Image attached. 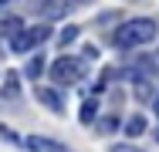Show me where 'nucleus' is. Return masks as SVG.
<instances>
[{"label":"nucleus","instance_id":"obj_1","mask_svg":"<svg viewBox=\"0 0 159 152\" xmlns=\"http://www.w3.org/2000/svg\"><path fill=\"white\" fill-rule=\"evenodd\" d=\"M156 34H159V30H156V20L139 17V20H125L122 27H115L112 44H115L119 51H129V47H142V44H149Z\"/></svg>","mask_w":159,"mask_h":152},{"label":"nucleus","instance_id":"obj_2","mask_svg":"<svg viewBox=\"0 0 159 152\" xmlns=\"http://www.w3.org/2000/svg\"><path fill=\"white\" fill-rule=\"evenodd\" d=\"M48 37H51V27H48V24H37V27H27V30H20L17 37H10V51H17V54H27L31 47L44 44Z\"/></svg>","mask_w":159,"mask_h":152},{"label":"nucleus","instance_id":"obj_3","mask_svg":"<svg viewBox=\"0 0 159 152\" xmlns=\"http://www.w3.org/2000/svg\"><path fill=\"white\" fill-rule=\"evenodd\" d=\"M81 74H85V64L78 58H58L51 64V78L58 85H75V81H81Z\"/></svg>","mask_w":159,"mask_h":152},{"label":"nucleus","instance_id":"obj_4","mask_svg":"<svg viewBox=\"0 0 159 152\" xmlns=\"http://www.w3.org/2000/svg\"><path fill=\"white\" fill-rule=\"evenodd\" d=\"M20 145H24L27 152H68V145L54 142V139H41V135H27Z\"/></svg>","mask_w":159,"mask_h":152},{"label":"nucleus","instance_id":"obj_5","mask_svg":"<svg viewBox=\"0 0 159 152\" xmlns=\"http://www.w3.org/2000/svg\"><path fill=\"white\" fill-rule=\"evenodd\" d=\"M3 101H17V95H20V78H17V71H7L3 74Z\"/></svg>","mask_w":159,"mask_h":152},{"label":"nucleus","instance_id":"obj_6","mask_svg":"<svg viewBox=\"0 0 159 152\" xmlns=\"http://www.w3.org/2000/svg\"><path fill=\"white\" fill-rule=\"evenodd\" d=\"M37 98L44 101V108H51V112H58V115L64 112V101H61V95L54 88H37Z\"/></svg>","mask_w":159,"mask_h":152},{"label":"nucleus","instance_id":"obj_7","mask_svg":"<svg viewBox=\"0 0 159 152\" xmlns=\"http://www.w3.org/2000/svg\"><path fill=\"white\" fill-rule=\"evenodd\" d=\"M41 71H44V54H34L27 61V68H24V74L27 78H41Z\"/></svg>","mask_w":159,"mask_h":152},{"label":"nucleus","instance_id":"obj_8","mask_svg":"<svg viewBox=\"0 0 159 152\" xmlns=\"http://www.w3.org/2000/svg\"><path fill=\"white\" fill-rule=\"evenodd\" d=\"M125 132L132 135V139H135V135H142V132H146V118H142V115H132V118L125 122Z\"/></svg>","mask_w":159,"mask_h":152},{"label":"nucleus","instance_id":"obj_9","mask_svg":"<svg viewBox=\"0 0 159 152\" xmlns=\"http://www.w3.org/2000/svg\"><path fill=\"white\" fill-rule=\"evenodd\" d=\"M3 34H7V37H17V34H20V17L7 14V17H3Z\"/></svg>","mask_w":159,"mask_h":152},{"label":"nucleus","instance_id":"obj_10","mask_svg":"<svg viewBox=\"0 0 159 152\" xmlns=\"http://www.w3.org/2000/svg\"><path fill=\"white\" fill-rule=\"evenodd\" d=\"M95 115H98V101L88 98V101L81 105V115H78V118H81V122H95Z\"/></svg>","mask_w":159,"mask_h":152},{"label":"nucleus","instance_id":"obj_11","mask_svg":"<svg viewBox=\"0 0 159 152\" xmlns=\"http://www.w3.org/2000/svg\"><path fill=\"white\" fill-rule=\"evenodd\" d=\"M115 125H119L115 115H105V118H98V132H105V135H108V132H115Z\"/></svg>","mask_w":159,"mask_h":152},{"label":"nucleus","instance_id":"obj_12","mask_svg":"<svg viewBox=\"0 0 159 152\" xmlns=\"http://www.w3.org/2000/svg\"><path fill=\"white\" fill-rule=\"evenodd\" d=\"M135 95H139V98H156L152 88H149V81H135Z\"/></svg>","mask_w":159,"mask_h":152},{"label":"nucleus","instance_id":"obj_13","mask_svg":"<svg viewBox=\"0 0 159 152\" xmlns=\"http://www.w3.org/2000/svg\"><path fill=\"white\" fill-rule=\"evenodd\" d=\"M78 37V27H64V34H61V44H71Z\"/></svg>","mask_w":159,"mask_h":152},{"label":"nucleus","instance_id":"obj_14","mask_svg":"<svg viewBox=\"0 0 159 152\" xmlns=\"http://www.w3.org/2000/svg\"><path fill=\"white\" fill-rule=\"evenodd\" d=\"M112 152H142V149H135V145H125V142H119V145H112Z\"/></svg>","mask_w":159,"mask_h":152},{"label":"nucleus","instance_id":"obj_15","mask_svg":"<svg viewBox=\"0 0 159 152\" xmlns=\"http://www.w3.org/2000/svg\"><path fill=\"white\" fill-rule=\"evenodd\" d=\"M152 112H156V118H159V95L152 98Z\"/></svg>","mask_w":159,"mask_h":152},{"label":"nucleus","instance_id":"obj_16","mask_svg":"<svg viewBox=\"0 0 159 152\" xmlns=\"http://www.w3.org/2000/svg\"><path fill=\"white\" fill-rule=\"evenodd\" d=\"M156 142H159V128H156Z\"/></svg>","mask_w":159,"mask_h":152},{"label":"nucleus","instance_id":"obj_17","mask_svg":"<svg viewBox=\"0 0 159 152\" xmlns=\"http://www.w3.org/2000/svg\"><path fill=\"white\" fill-rule=\"evenodd\" d=\"M0 3H10V0H0Z\"/></svg>","mask_w":159,"mask_h":152}]
</instances>
